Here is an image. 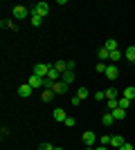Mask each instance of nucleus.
<instances>
[{
    "label": "nucleus",
    "instance_id": "1",
    "mask_svg": "<svg viewBox=\"0 0 135 150\" xmlns=\"http://www.w3.org/2000/svg\"><path fill=\"white\" fill-rule=\"evenodd\" d=\"M11 16H14V20H25L27 16H32V13L27 11V7L16 5V7H14V11H11Z\"/></svg>",
    "mask_w": 135,
    "mask_h": 150
},
{
    "label": "nucleus",
    "instance_id": "2",
    "mask_svg": "<svg viewBox=\"0 0 135 150\" xmlns=\"http://www.w3.org/2000/svg\"><path fill=\"white\" fill-rule=\"evenodd\" d=\"M50 67H52V65H45V63H36V65H34V74L41 76V79H45V76H47V72H50Z\"/></svg>",
    "mask_w": 135,
    "mask_h": 150
},
{
    "label": "nucleus",
    "instance_id": "3",
    "mask_svg": "<svg viewBox=\"0 0 135 150\" xmlns=\"http://www.w3.org/2000/svg\"><path fill=\"white\" fill-rule=\"evenodd\" d=\"M32 13H36V16H41V18H45L47 13H50V5L47 2H39V5L34 7V11Z\"/></svg>",
    "mask_w": 135,
    "mask_h": 150
},
{
    "label": "nucleus",
    "instance_id": "4",
    "mask_svg": "<svg viewBox=\"0 0 135 150\" xmlns=\"http://www.w3.org/2000/svg\"><path fill=\"white\" fill-rule=\"evenodd\" d=\"M27 83H29L34 90H41V88H43V79H41V76H36V74L29 76V79H27Z\"/></svg>",
    "mask_w": 135,
    "mask_h": 150
},
{
    "label": "nucleus",
    "instance_id": "5",
    "mask_svg": "<svg viewBox=\"0 0 135 150\" xmlns=\"http://www.w3.org/2000/svg\"><path fill=\"white\" fill-rule=\"evenodd\" d=\"M32 92H34V88L29 85V83H23V85L18 88V96H23V99H27V96H29Z\"/></svg>",
    "mask_w": 135,
    "mask_h": 150
},
{
    "label": "nucleus",
    "instance_id": "6",
    "mask_svg": "<svg viewBox=\"0 0 135 150\" xmlns=\"http://www.w3.org/2000/svg\"><path fill=\"white\" fill-rule=\"evenodd\" d=\"M52 117H54V121H59V123H65V119H68L65 110H61V108H56V110L52 112Z\"/></svg>",
    "mask_w": 135,
    "mask_h": 150
},
{
    "label": "nucleus",
    "instance_id": "7",
    "mask_svg": "<svg viewBox=\"0 0 135 150\" xmlns=\"http://www.w3.org/2000/svg\"><path fill=\"white\" fill-rule=\"evenodd\" d=\"M65 90H68V85H65L63 81H56L54 85H52V92L54 94H65Z\"/></svg>",
    "mask_w": 135,
    "mask_h": 150
},
{
    "label": "nucleus",
    "instance_id": "8",
    "mask_svg": "<svg viewBox=\"0 0 135 150\" xmlns=\"http://www.w3.org/2000/svg\"><path fill=\"white\" fill-rule=\"evenodd\" d=\"M124 144H126V141H124V137H122V134H115V137L110 139V146H113V148H117V150L122 148Z\"/></svg>",
    "mask_w": 135,
    "mask_h": 150
},
{
    "label": "nucleus",
    "instance_id": "9",
    "mask_svg": "<svg viewBox=\"0 0 135 150\" xmlns=\"http://www.w3.org/2000/svg\"><path fill=\"white\" fill-rule=\"evenodd\" d=\"M104 47H106L108 52H115V50H119V43H117L115 38H108V40L104 43Z\"/></svg>",
    "mask_w": 135,
    "mask_h": 150
},
{
    "label": "nucleus",
    "instance_id": "10",
    "mask_svg": "<svg viewBox=\"0 0 135 150\" xmlns=\"http://www.w3.org/2000/svg\"><path fill=\"white\" fill-rule=\"evenodd\" d=\"M84 144L86 146H90V148H92V146H95V132H84Z\"/></svg>",
    "mask_w": 135,
    "mask_h": 150
},
{
    "label": "nucleus",
    "instance_id": "11",
    "mask_svg": "<svg viewBox=\"0 0 135 150\" xmlns=\"http://www.w3.org/2000/svg\"><path fill=\"white\" fill-rule=\"evenodd\" d=\"M54 69H56L59 74H65V72H68V63L65 61H56L54 63Z\"/></svg>",
    "mask_w": 135,
    "mask_h": 150
},
{
    "label": "nucleus",
    "instance_id": "12",
    "mask_svg": "<svg viewBox=\"0 0 135 150\" xmlns=\"http://www.w3.org/2000/svg\"><path fill=\"white\" fill-rule=\"evenodd\" d=\"M117 74H119V72H117V67H115V65H108V67H106V76H108L110 81H115V79H117Z\"/></svg>",
    "mask_w": 135,
    "mask_h": 150
},
{
    "label": "nucleus",
    "instance_id": "13",
    "mask_svg": "<svg viewBox=\"0 0 135 150\" xmlns=\"http://www.w3.org/2000/svg\"><path fill=\"white\" fill-rule=\"evenodd\" d=\"M74 79H77V76H74V72H65V74H61V81H63L65 85H70Z\"/></svg>",
    "mask_w": 135,
    "mask_h": 150
},
{
    "label": "nucleus",
    "instance_id": "14",
    "mask_svg": "<svg viewBox=\"0 0 135 150\" xmlns=\"http://www.w3.org/2000/svg\"><path fill=\"white\" fill-rule=\"evenodd\" d=\"M97 56H99V61H108V58H110V52L106 50V47H99V50H97Z\"/></svg>",
    "mask_w": 135,
    "mask_h": 150
},
{
    "label": "nucleus",
    "instance_id": "15",
    "mask_svg": "<svg viewBox=\"0 0 135 150\" xmlns=\"http://www.w3.org/2000/svg\"><path fill=\"white\" fill-rule=\"evenodd\" d=\"M122 96H124V99H129V101H133V99H135V88H133V85H129V88L124 90Z\"/></svg>",
    "mask_w": 135,
    "mask_h": 150
},
{
    "label": "nucleus",
    "instance_id": "16",
    "mask_svg": "<svg viewBox=\"0 0 135 150\" xmlns=\"http://www.w3.org/2000/svg\"><path fill=\"white\" fill-rule=\"evenodd\" d=\"M124 56L129 58L131 63H135V47H133V45H129V47H126V52H124Z\"/></svg>",
    "mask_w": 135,
    "mask_h": 150
},
{
    "label": "nucleus",
    "instance_id": "17",
    "mask_svg": "<svg viewBox=\"0 0 135 150\" xmlns=\"http://www.w3.org/2000/svg\"><path fill=\"white\" fill-rule=\"evenodd\" d=\"M41 96H43V101H45V103H50V101L54 99V96H56V94L52 92V90H43V92H41Z\"/></svg>",
    "mask_w": 135,
    "mask_h": 150
},
{
    "label": "nucleus",
    "instance_id": "18",
    "mask_svg": "<svg viewBox=\"0 0 135 150\" xmlns=\"http://www.w3.org/2000/svg\"><path fill=\"white\" fill-rule=\"evenodd\" d=\"M113 117H115V121H122L124 117H126V110H122V108H117V110H113Z\"/></svg>",
    "mask_w": 135,
    "mask_h": 150
},
{
    "label": "nucleus",
    "instance_id": "19",
    "mask_svg": "<svg viewBox=\"0 0 135 150\" xmlns=\"http://www.w3.org/2000/svg\"><path fill=\"white\" fill-rule=\"evenodd\" d=\"M113 121H115L113 112H108V114H104V117H101V123H104V125H113Z\"/></svg>",
    "mask_w": 135,
    "mask_h": 150
},
{
    "label": "nucleus",
    "instance_id": "20",
    "mask_svg": "<svg viewBox=\"0 0 135 150\" xmlns=\"http://www.w3.org/2000/svg\"><path fill=\"white\" fill-rule=\"evenodd\" d=\"M29 23H32L34 27H41V23H43V18H41V16H36V13H32V16H29Z\"/></svg>",
    "mask_w": 135,
    "mask_h": 150
},
{
    "label": "nucleus",
    "instance_id": "21",
    "mask_svg": "<svg viewBox=\"0 0 135 150\" xmlns=\"http://www.w3.org/2000/svg\"><path fill=\"white\" fill-rule=\"evenodd\" d=\"M106 105H108V110L113 112V110H117V108H119V103H117V99H108V101H106Z\"/></svg>",
    "mask_w": 135,
    "mask_h": 150
},
{
    "label": "nucleus",
    "instance_id": "22",
    "mask_svg": "<svg viewBox=\"0 0 135 150\" xmlns=\"http://www.w3.org/2000/svg\"><path fill=\"white\" fill-rule=\"evenodd\" d=\"M124 56V52H119V50H115V52H110V58L108 61H119V58Z\"/></svg>",
    "mask_w": 135,
    "mask_h": 150
},
{
    "label": "nucleus",
    "instance_id": "23",
    "mask_svg": "<svg viewBox=\"0 0 135 150\" xmlns=\"http://www.w3.org/2000/svg\"><path fill=\"white\" fill-rule=\"evenodd\" d=\"M117 96H119V94H117L115 88H108V90H106V99H117Z\"/></svg>",
    "mask_w": 135,
    "mask_h": 150
},
{
    "label": "nucleus",
    "instance_id": "24",
    "mask_svg": "<svg viewBox=\"0 0 135 150\" xmlns=\"http://www.w3.org/2000/svg\"><path fill=\"white\" fill-rule=\"evenodd\" d=\"M77 96H79L81 101L88 99V88H79V90H77Z\"/></svg>",
    "mask_w": 135,
    "mask_h": 150
},
{
    "label": "nucleus",
    "instance_id": "25",
    "mask_svg": "<svg viewBox=\"0 0 135 150\" xmlns=\"http://www.w3.org/2000/svg\"><path fill=\"white\" fill-rule=\"evenodd\" d=\"M117 103H119V108H122V110H126V108L131 105V101H129V99H124V96H122V99H117Z\"/></svg>",
    "mask_w": 135,
    "mask_h": 150
},
{
    "label": "nucleus",
    "instance_id": "26",
    "mask_svg": "<svg viewBox=\"0 0 135 150\" xmlns=\"http://www.w3.org/2000/svg\"><path fill=\"white\" fill-rule=\"evenodd\" d=\"M106 67H108V65H106L104 61H99V63H97V72H101V74H106Z\"/></svg>",
    "mask_w": 135,
    "mask_h": 150
},
{
    "label": "nucleus",
    "instance_id": "27",
    "mask_svg": "<svg viewBox=\"0 0 135 150\" xmlns=\"http://www.w3.org/2000/svg\"><path fill=\"white\" fill-rule=\"evenodd\" d=\"M110 139H113L110 134H104L101 137V146H110Z\"/></svg>",
    "mask_w": 135,
    "mask_h": 150
},
{
    "label": "nucleus",
    "instance_id": "28",
    "mask_svg": "<svg viewBox=\"0 0 135 150\" xmlns=\"http://www.w3.org/2000/svg\"><path fill=\"white\" fill-rule=\"evenodd\" d=\"M39 150H54V146H52V144H41Z\"/></svg>",
    "mask_w": 135,
    "mask_h": 150
},
{
    "label": "nucleus",
    "instance_id": "29",
    "mask_svg": "<svg viewBox=\"0 0 135 150\" xmlns=\"http://www.w3.org/2000/svg\"><path fill=\"white\" fill-rule=\"evenodd\" d=\"M95 99L97 101H104V99H106V92H95Z\"/></svg>",
    "mask_w": 135,
    "mask_h": 150
},
{
    "label": "nucleus",
    "instance_id": "30",
    "mask_svg": "<svg viewBox=\"0 0 135 150\" xmlns=\"http://www.w3.org/2000/svg\"><path fill=\"white\" fill-rule=\"evenodd\" d=\"M74 123H77V121L72 119V117H68V119H65V123H63V125H68V128H72V125H74Z\"/></svg>",
    "mask_w": 135,
    "mask_h": 150
},
{
    "label": "nucleus",
    "instance_id": "31",
    "mask_svg": "<svg viewBox=\"0 0 135 150\" xmlns=\"http://www.w3.org/2000/svg\"><path fill=\"white\" fill-rule=\"evenodd\" d=\"M70 103H72V105H74V108H77L79 103H81V99H79V96H72V99H70Z\"/></svg>",
    "mask_w": 135,
    "mask_h": 150
},
{
    "label": "nucleus",
    "instance_id": "32",
    "mask_svg": "<svg viewBox=\"0 0 135 150\" xmlns=\"http://www.w3.org/2000/svg\"><path fill=\"white\" fill-rule=\"evenodd\" d=\"M119 150H135V148H133V146L129 144V141H126V144H124V146H122V148H119Z\"/></svg>",
    "mask_w": 135,
    "mask_h": 150
},
{
    "label": "nucleus",
    "instance_id": "33",
    "mask_svg": "<svg viewBox=\"0 0 135 150\" xmlns=\"http://www.w3.org/2000/svg\"><path fill=\"white\" fill-rule=\"evenodd\" d=\"M68 72H74V61H68Z\"/></svg>",
    "mask_w": 135,
    "mask_h": 150
},
{
    "label": "nucleus",
    "instance_id": "34",
    "mask_svg": "<svg viewBox=\"0 0 135 150\" xmlns=\"http://www.w3.org/2000/svg\"><path fill=\"white\" fill-rule=\"evenodd\" d=\"M95 150H108V148H106V146H99V148H95Z\"/></svg>",
    "mask_w": 135,
    "mask_h": 150
},
{
    "label": "nucleus",
    "instance_id": "35",
    "mask_svg": "<svg viewBox=\"0 0 135 150\" xmlns=\"http://www.w3.org/2000/svg\"><path fill=\"white\" fill-rule=\"evenodd\" d=\"M84 150H95V148H90V146H86V148H84Z\"/></svg>",
    "mask_w": 135,
    "mask_h": 150
},
{
    "label": "nucleus",
    "instance_id": "36",
    "mask_svg": "<svg viewBox=\"0 0 135 150\" xmlns=\"http://www.w3.org/2000/svg\"><path fill=\"white\" fill-rule=\"evenodd\" d=\"M54 150H63V148H54Z\"/></svg>",
    "mask_w": 135,
    "mask_h": 150
}]
</instances>
